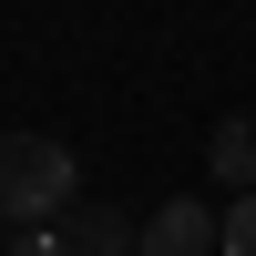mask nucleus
Masks as SVG:
<instances>
[{
    "label": "nucleus",
    "mask_w": 256,
    "mask_h": 256,
    "mask_svg": "<svg viewBox=\"0 0 256 256\" xmlns=\"http://www.w3.org/2000/svg\"><path fill=\"white\" fill-rule=\"evenodd\" d=\"M10 256H72V236H62V216H52V226H20V236H10Z\"/></svg>",
    "instance_id": "nucleus-6"
},
{
    "label": "nucleus",
    "mask_w": 256,
    "mask_h": 256,
    "mask_svg": "<svg viewBox=\"0 0 256 256\" xmlns=\"http://www.w3.org/2000/svg\"><path fill=\"white\" fill-rule=\"evenodd\" d=\"M72 195H82L72 144H52V134H0V226H52Z\"/></svg>",
    "instance_id": "nucleus-1"
},
{
    "label": "nucleus",
    "mask_w": 256,
    "mask_h": 256,
    "mask_svg": "<svg viewBox=\"0 0 256 256\" xmlns=\"http://www.w3.org/2000/svg\"><path fill=\"white\" fill-rule=\"evenodd\" d=\"M205 154H216V174L236 184V195H256V123H246V113H226V123H216V144H205Z\"/></svg>",
    "instance_id": "nucleus-4"
},
{
    "label": "nucleus",
    "mask_w": 256,
    "mask_h": 256,
    "mask_svg": "<svg viewBox=\"0 0 256 256\" xmlns=\"http://www.w3.org/2000/svg\"><path fill=\"white\" fill-rule=\"evenodd\" d=\"M62 236H72V256H134L144 246V216H123V205H62Z\"/></svg>",
    "instance_id": "nucleus-3"
},
{
    "label": "nucleus",
    "mask_w": 256,
    "mask_h": 256,
    "mask_svg": "<svg viewBox=\"0 0 256 256\" xmlns=\"http://www.w3.org/2000/svg\"><path fill=\"white\" fill-rule=\"evenodd\" d=\"M216 246H226V256H256V195H236V205L216 216Z\"/></svg>",
    "instance_id": "nucleus-5"
},
{
    "label": "nucleus",
    "mask_w": 256,
    "mask_h": 256,
    "mask_svg": "<svg viewBox=\"0 0 256 256\" xmlns=\"http://www.w3.org/2000/svg\"><path fill=\"white\" fill-rule=\"evenodd\" d=\"M134 256H226V246H216V216H205L195 195H174V205L144 216V246Z\"/></svg>",
    "instance_id": "nucleus-2"
}]
</instances>
